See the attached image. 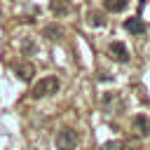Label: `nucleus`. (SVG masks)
I'll return each mask as SVG.
<instances>
[{"instance_id": "nucleus-6", "label": "nucleus", "mask_w": 150, "mask_h": 150, "mask_svg": "<svg viewBox=\"0 0 150 150\" xmlns=\"http://www.w3.org/2000/svg\"><path fill=\"white\" fill-rule=\"evenodd\" d=\"M49 9L56 16H66V14H70V0H52Z\"/></svg>"}, {"instance_id": "nucleus-8", "label": "nucleus", "mask_w": 150, "mask_h": 150, "mask_svg": "<svg viewBox=\"0 0 150 150\" xmlns=\"http://www.w3.org/2000/svg\"><path fill=\"white\" fill-rule=\"evenodd\" d=\"M103 5L108 12H122L127 7V0H103Z\"/></svg>"}, {"instance_id": "nucleus-11", "label": "nucleus", "mask_w": 150, "mask_h": 150, "mask_svg": "<svg viewBox=\"0 0 150 150\" xmlns=\"http://www.w3.org/2000/svg\"><path fill=\"white\" fill-rule=\"evenodd\" d=\"M21 49H23V54H28V52H35V45H33V42H23Z\"/></svg>"}, {"instance_id": "nucleus-5", "label": "nucleus", "mask_w": 150, "mask_h": 150, "mask_svg": "<svg viewBox=\"0 0 150 150\" xmlns=\"http://www.w3.org/2000/svg\"><path fill=\"white\" fill-rule=\"evenodd\" d=\"M108 52H110V54H112L117 61H122V63H124V61H129V49H127L122 42H110Z\"/></svg>"}, {"instance_id": "nucleus-1", "label": "nucleus", "mask_w": 150, "mask_h": 150, "mask_svg": "<svg viewBox=\"0 0 150 150\" xmlns=\"http://www.w3.org/2000/svg\"><path fill=\"white\" fill-rule=\"evenodd\" d=\"M59 87H61L59 77L47 75V77H42V80H38V82H35V87L30 89V96H33V98H45V96L56 94V91H59Z\"/></svg>"}, {"instance_id": "nucleus-2", "label": "nucleus", "mask_w": 150, "mask_h": 150, "mask_svg": "<svg viewBox=\"0 0 150 150\" xmlns=\"http://www.w3.org/2000/svg\"><path fill=\"white\" fill-rule=\"evenodd\" d=\"M54 143H56V150H75L77 145V134L70 129V127H61L54 136Z\"/></svg>"}, {"instance_id": "nucleus-7", "label": "nucleus", "mask_w": 150, "mask_h": 150, "mask_svg": "<svg viewBox=\"0 0 150 150\" xmlns=\"http://www.w3.org/2000/svg\"><path fill=\"white\" fill-rule=\"evenodd\" d=\"M124 28H127L129 33H134V35H141V33H145V26H143V21H141L138 16H134V19H127V21H124Z\"/></svg>"}, {"instance_id": "nucleus-4", "label": "nucleus", "mask_w": 150, "mask_h": 150, "mask_svg": "<svg viewBox=\"0 0 150 150\" xmlns=\"http://www.w3.org/2000/svg\"><path fill=\"white\" fill-rule=\"evenodd\" d=\"M12 68H14V73H16L21 80H30V77H33V73H35L33 63H28V61H19V63H14Z\"/></svg>"}, {"instance_id": "nucleus-3", "label": "nucleus", "mask_w": 150, "mask_h": 150, "mask_svg": "<svg viewBox=\"0 0 150 150\" xmlns=\"http://www.w3.org/2000/svg\"><path fill=\"white\" fill-rule=\"evenodd\" d=\"M134 131L138 134V136H150V117L148 115H136L134 117Z\"/></svg>"}, {"instance_id": "nucleus-10", "label": "nucleus", "mask_w": 150, "mask_h": 150, "mask_svg": "<svg viewBox=\"0 0 150 150\" xmlns=\"http://www.w3.org/2000/svg\"><path fill=\"white\" fill-rule=\"evenodd\" d=\"M89 23H91V26H103V16H101L98 12H91V14H89Z\"/></svg>"}, {"instance_id": "nucleus-9", "label": "nucleus", "mask_w": 150, "mask_h": 150, "mask_svg": "<svg viewBox=\"0 0 150 150\" xmlns=\"http://www.w3.org/2000/svg\"><path fill=\"white\" fill-rule=\"evenodd\" d=\"M61 33H63V30H61L59 26H47V28H45V35H47L49 40H56V38L61 35Z\"/></svg>"}]
</instances>
